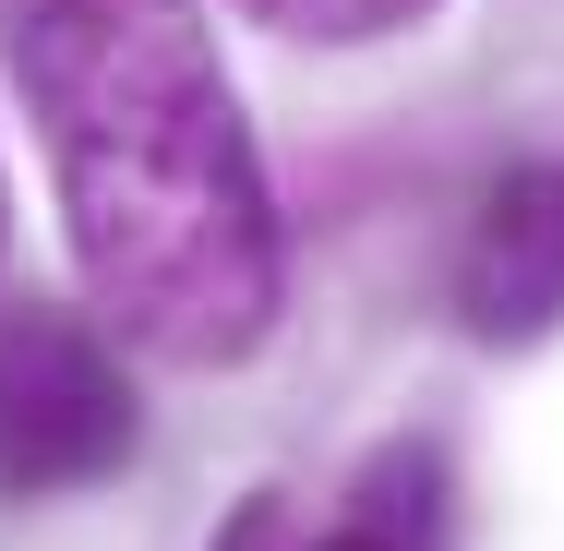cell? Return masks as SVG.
Returning <instances> with one entry per match:
<instances>
[{"mask_svg": "<svg viewBox=\"0 0 564 551\" xmlns=\"http://www.w3.org/2000/svg\"><path fill=\"white\" fill-rule=\"evenodd\" d=\"M0 228H12V192H0Z\"/></svg>", "mask_w": 564, "mask_h": 551, "instance_id": "7", "label": "cell"}, {"mask_svg": "<svg viewBox=\"0 0 564 551\" xmlns=\"http://www.w3.org/2000/svg\"><path fill=\"white\" fill-rule=\"evenodd\" d=\"M144 408H132V372L85 312H0V492L48 504V492H97L132 467Z\"/></svg>", "mask_w": 564, "mask_h": 551, "instance_id": "2", "label": "cell"}, {"mask_svg": "<svg viewBox=\"0 0 564 551\" xmlns=\"http://www.w3.org/2000/svg\"><path fill=\"white\" fill-rule=\"evenodd\" d=\"M12 85L109 348L240 372L289 312V217L193 0H36Z\"/></svg>", "mask_w": 564, "mask_h": 551, "instance_id": "1", "label": "cell"}, {"mask_svg": "<svg viewBox=\"0 0 564 551\" xmlns=\"http://www.w3.org/2000/svg\"><path fill=\"white\" fill-rule=\"evenodd\" d=\"M456 324L480 348H541L564 324V156H517L480 180L456 240Z\"/></svg>", "mask_w": 564, "mask_h": 551, "instance_id": "3", "label": "cell"}, {"mask_svg": "<svg viewBox=\"0 0 564 551\" xmlns=\"http://www.w3.org/2000/svg\"><path fill=\"white\" fill-rule=\"evenodd\" d=\"M240 12L301 36V48H384V36H421L445 0H240Z\"/></svg>", "mask_w": 564, "mask_h": 551, "instance_id": "5", "label": "cell"}, {"mask_svg": "<svg viewBox=\"0 0 564 551\" xmlns=\"http://www.w3.org/2000/svg\"><path fill=\"white\" fill-rule=\"evenodd\" d=\"M301 551H445V443H384Z\"/></svg>", "mask_w": 564, "mask_h": 551, "instance_id": "4", "label": "cell"}, {"mask_svg": "<svg viewBox=\"0 0 564 551\" xmlns=\"http://www.w3.org/2000/svg\"><path fill=\"white\" fill-rule=\"evenodd\" d=\"M205 551H289V492H240Z\"/></svg>", "mask_w": 564, "mask_h": 551, "instance_id": "6", "label": "cell"}]
</instances>
